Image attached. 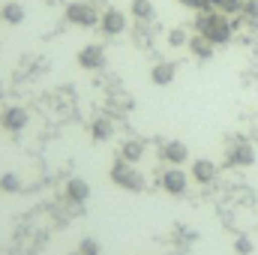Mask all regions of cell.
Listing matches in <instances>:
<instances>
[{"instance_id": "19", "label": "cell", "mask_w": 258, "mask_h": 255, "mask_svg": "<svg viewBox=\"0 0 258 255\" xmlns=\"http://www.w3.org/2000/svg\"><path fill=\"white\" fill-rule=\"evenodd\" d=\"M240 15H243V21H246V24L258 27V0H243Z\"/></svg>"}, {"instance_id": "22", "label": "cell", "mask_w": 258, "mask_h": 255, "mask_svg": "<svg viewBox=\"0 0 258 255\" xmlns=\"http://www.w3.org/2000/svg\"><path fill=\"white\" fill-rule=\"evenodd\" d=\"M78 252H81V255H99V252H102V246H99V240H96V237H84V240H81V246H78Z\"/></svg>"}, {"instance_id": "15", "label": "cell", "mask_w": 258, "mask_h": 255, "mask_svg": "<svg viewBox=\"0 0 258 255\" xmlns=\"http://www.w3.org/2000/svg\"><path fill=\"white\" fill-rule=\"evenodd\" d=\"M141 153H144V141L141 138H129V141L120 144V159H126V162H138Z\"/></svg>"}, {"instance_id": "3", "label": "cell", "mask_w": 258, "mask_h": 255, "mask_svg": "<svg viewBox=\"0 0 258 255\" xmlns=\"http://www.w3.org/2000/svg\"><path fill=\"white\" fill-rule=\"evenodd\" d=\"M99 9L93 6V3H87V0H75V3H69L66 6V21L69 24H78V27H93V24H99Z\"/></svg>"}, {"instance_id": "10", "label": "cell", "mask_w": 258, "mask_h": 255, "mask_svg": "<svg viewBox=\"0 0 258 255\" xmlns=\"http://www.w3.org/2000/svg\"><path fill=\"white\" fill-rule=\"evenodd\" d=\"M189 177H192L195 183H213L216 180V162H210V159H195L192 168H189Z\"/></svg>"}, {"instance_id": "8", "label": "cell", "mask_w": 258, "mask_h": 255, "mask_svg": "<svg viewBox=\"0 0 258 255\" xmlns=\"http://www.w3.org/2000/svg\"><path fill=\"white\" fill-rule=\"evenodd\" d=\"M78 66H81V69H102V66H105V48L96 45V42L84 45V48L78 51Z\"/></svg>"}, {"instance_id": "20", "label": "cell", "mask_w": 258, "mask_h": 255, "mask_svg": "<svg viewBox=\"0 0 258 255\" xmlns=\"http://www.w3.org/2000/svg\"><path fill=\"white\" fill-rule=\"evenodd\" d=\"M180 6H186V9H198V12H210V9H216V0H177Z\"/></svg>"}, {"instance_id": "5", "label": "cell", "mask_w": 258, "mask_h": 255, "mask_svg": "<svg viewBox=\"0 0 258 255\" xmlns=\"http://www.w3.org/2000/svg\"><path fill=\"white\" fill-rule=\"evenodd\" d=\"M159 156H162V162H168V165H183V162H189V147H186L180 138H168V141L162 144Z\"/></svg>"}, {"instance_id": "16", "label": "cell", "mask_w": 258, "mask_h": 255, "mask_svg": "<svg viewBox=\"0 0 258 255\" xmlns=\"http://www.w3.org/2000/svg\"><path fill=\"white\" fill-rule=\"evenodd\" d=\"M90 135H93V141H108L114 135V123L108 117H96L93 126H90Z\"/></svg>"}, {"instance_id": "14", "label": "cell", "mask_w": 258, "mask_h": 255, "mask_svg": "<svg viewBox=\"0 0 258 255\" xmlns=\"http://www.w3.org/2000/svg\"><path fill=\"white\" fill-rule=\"evenodd\" d=\"M0 18H3L6 24H21V21L27 18V12H24V6H21L18 0H9V3L0 6Z\"/></svg>"}, {"instance_id": "2", "label": "cell", "mask_w": 258, "mask_h": 255, "mask_svg": "<svg viewBox=\"0 0 258 255\" xmlns=\"http://www.w3.org/2000/svg\"><path fill=\"white\" fill-rule=\"evenodd\" d=\"M108 177L126 192H141L144 186H147V177H144L138 168H132V162H126V159H117V162L111 165Z\"/></svg>"}, {"instance_id": "17", "label": "cell", "mask_w": 258, "mask_h": 255, "mask_svg": "<svg viewBox=\"0 0 258 255\" xmlns=\"http://www.w3.org/2000/svg\"><path fill=\"white\" fill-rule=\"evenodd\" d=\"M129 12H132L138 21H150L156 9H153V3H150V0H132V3H129Z\"/></svg>"}, {"instance_id": "18", "label": "cell", "mask_w": 258, "mask_h": 255, "mask_svg": "<svg viewBox=\"0 0 258 255\" xmlns=\"http://www.w3.org/2000/svg\"><path fill=\"white\" fill-rule=\"evenodd\" d=\"M18 189H21V177H18L15 171H6V174H0V192H6V195H15Z\"/></svg>"}, {"instance_id": "25", "label": "cell", "mask_w": 258, "mask_h": 255, "mask_svg": "<svg viewBox=\"0 0 258 255\" xmlns=\"http://www.w3.org/2000/svg\"><path fill=\"white\" fill-rule=\"evenodd\" d=\"M75 255H81V252H75Z\"/></svg>"}, {"instance_id": "21", "label": "cell", "mask_w": 258, "mask_h": 255, "mask_svg": "<svg viewBox=\"0 0 258 255\" xmlns=\"http://www.w3.org/2000/svg\"><path fill=\"white\" fill-rule=\"evenodd\" d=\"M189 42V33L183 30V27H174L171 33H168V45H174V48H180V45H186Z\"/></svg>"}, {"instance_id": "9", "label": "cell", "mask_w": 258, "mask_h": 255, "mask_svg": "<svg viewBox=\"0 0 258 255\" xmlns=\"http://www.w3.org/2000/svg\"><path fill=\"white\" fill-rule=\"evenodd\" d=\"M27 120H30V114H27L21 105H15V108H6V111H3L0 126L9 129V132H21V129L27 126Z\"/></svg>"}, {"instance_id": "7", "label": "cell", "mask_w": 258, "mask_h": 255, "mask_svg": "<svg viewBox=\"0 0 258 255\" xmlns=\"http://www.w3.org/2000/svg\"><path fill=\"white\" fill-rule=\"evenodd\" d=\"M99 27H102L105 36H120L126 30V15L120 9H105L102 18H99Z\"/></svg>"}, {"instance_id": "23", "label": "cell", "mask_w": 258, "mask_h": 255, "mask_svg": "<svg viewBox=\"0 0 258 255\" xmlns=\"http://www.w3.org/2000/svg\"><path fill=\"white\" fill-rule=\"evenodd\" d=\"M240 6H243V0H216V9H219V12H225V15L240 12Z\"/></svg>"}, {"instance_id": "13", "label": "cell", "mask_w": 258, "mask_h": 255, "mask_svg": "<svg viewBox=\"0 0 258 255\" xmlns=\"http://www.w3.org/2000/svg\"><path fill=\"white\" fill-rule=\"evenodd\" d=\"M66 198H69L72 204H84V201L90 198V186H87V180H81V177H69V180H66Z\"/></svg>"}, {"instance_id": "4", "label": "cell", "mask_w": 258, "mask_h": 255, "mask_svg": "<svg viewBox=\"0 0 258 255\" xmlns=\"http://www.w3.org/2000/svg\"><path fill=\"white\" fill-rule=\"evenodd\" d=\"M159 183H162V189L168 192V195H183V192L189 189V174H186L180 165H171V168L159 177Z\"/></svg>"}, {"instance_id": "1", "label": "cell", "mask_w": 258, "mask_h": 255, "mask_svg": "<svg viewBox=\"0 0 258 255\" xmlns=\"http://www.w3.org/2000/svg\"><path fill=\"white\" fill-rule=\"evenodd\" d=\"M195 27H198V33L201 36H207L213 45H225V42H231V33H234V24L228 21V15L225 12H201L198 15V21H195Z\"/></svg>"}, {"instance_id": "24", "label": "cell", "mask_w": 258, "mask_h": 255, "mask_svg": "<svg viewBox=\"0 0 258 255\" xmlns=\"http://www.w3.org/2000/svg\"><path fill=\"white\" fill-rule=\"evenodd\" d=\"M234 252L237 255H252V240H249V237H237V240H234Z\"/></svg>"}, {"instance_id": "11", "label": "cell", "mask_w": 258, "mask_h": 255, "mask_svg": "<svg viewBox=\"0 0 258 255\" xmlns=\"http://www.w3.org/2000/svg\"><path fill=\"white\" fill-rule=\"evenodd\" d=\"M186 48H189V54H192L195 60H210L213 57V42L207 39V36H201V33H195V36H189V42H186Z\"/></svg>"}, {"instance_id": "6", "label": "cell", "mask_w": 258, "mask_h": 255, "mask_svg": "<svg viewBox=\"0 0 258 255\" xmlns=\"http://www.w3.org/2000/svg\"><path fill=\"white\" fill-rule=\"evenodd\" d=\"M228 165H234V168H249V165H255V147H252L249 141L231 144V150H228Z\"/></svg>"}, {"instance_id": "12", "label": "cell", "mask_w": 258, "mask_h": 255, "mask_svg": "<svg viewBox=\"0 0 258 255\" xmlns=\"http://www.w3.org/2000/svg\"><path fill=\"white\" fill-rule=\"evenodd\" d=\"M174 78H177V66L168 63V60H162V63H156L150 69V81H153L156 87H168Z\"/></svg>"}]
</instances>
